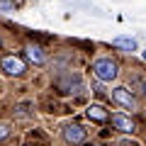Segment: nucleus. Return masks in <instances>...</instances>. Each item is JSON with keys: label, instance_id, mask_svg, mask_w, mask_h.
Returning <instances> with one entry per match:
<instances>
[{"label": "nucleus", "instance_id": "1", "mask_svg": "<svg viewBox=\"0 0 146 146\" xmlns=\"http://www.w3.org/2000/svg\"><path fill=\"white\" fill-rule=\"evenodd\" d=\"M93 76L100 83H112V80H117V76H119V66H117L112 58H98V61L93 63Z\"/></svg>", "mask_w": 146, "mask_h": 146}, {"label": "nucleus", "instance_id": "2", "mask_svg": "<svg viewBox=\"0 0 146 146\" xmlns=\"http://www.w3.org/2000/svg\"><path fill=\"white\" fill-rule=\"evenodd\" d=\"M112 100H115L119 107H124V110H131V112H134V110H139L134 95H131L127 88H115V90H112Z\"/></svg>", "mask_w": 146, "mask_h": 146}, {"label": "nucleus", "instance_id": "3", "mask_svg": "<svg viewBox=\"0 0 146 146\" xmlns=\"http://www.w3.org/2000/svg\"><path fill=\"white\" fill-rule=\"evenodd\" d=\"M83 78L80 76H73V73H68V76H63L61 80H58V90L61 93H83Z\"/></svg>", "mask_w": 146, "mask_h": 146}, {"label": "nucleus", "instance_id": "4", "mask_svg": "<svg viewBox=\"0 0 146 146\" xmlns=\"http://www.w3.org/2000/svg\"><path fill=\"white\" fill-rule=\"evenodd\" d=\"M0 66H3V71H5L7 76H25V71H27L25 61H22L20 56H5Z\"/></svg>", "mask_w": 146, "mask_h": 146}, {"label": "nucleus", "instance_id": "5", "mask_svg": "<svg viewBox=\"0 0 146 146\" xmlns=\"http://www.w3.org/2000/svg\"><path fill=\"white\" fill-rule=\"evenodd\" d=\"M112 127H115V129H119V131H124V134H134V131H136L134 119H131V117H127V115H122V112L112 115Z\"/></svg>", "mask_w": 146, "mask_h": 146}, {"label": "nucleus", "instance_id": "6", "mask_svg": "<svg viewBox=\"0 0 146 146\" xmlns=\"http://www.w3.org/2000/svg\"><path fill=\"white\" fill-rule=\"evenodd\" d=\"M63 139H66V144H83L85 141V129L80 124H68L63 129Z\"/></svg>", "mask_w": 146, "mask_h": 146}, {"label": "nucleus", "instance_id": "7", "mask_svg": "<svg viewBox=\"0 0 146 146\" xmlns=\"http://www.w3.org/2000/svg\"><path fill=\"white\" fill-rule=\"evenodd\" d=\"M25 56L29 58L32 63H36V66L46 63V54H44V49L39 46V44H27L25 46Z\"/></svg>", "mask_w": 146, "mask_h": 146}, {"label": "nucleus", "instance_id": "8", "mask_svg": "<svg viewBox=\"0 0 146 146\" xmlns=\"http://www.w3.org/2000/svg\"><path fill=\"white\" fill-rule=\"evenodd\" d=\"M85 117H88V119H93V122H107V119H110L107 110H105L102 105H88Z\"/></svg>", "mask_w": 146, "mask_h": 146}, {"label": "nucleus", "instance_id": "9", "mask_svg": "<svg viewBox=\"0 0 146 146\" xmlns=\"http://www.w3.org/2000/svg\"><path fill=\"white\" fill-rule=\"evenodd\" d=\"M112 46L122 49V51H136V39H131V36H115Z\"/></svg>", "mask_w": 146, "mask_h": 146}, {"label": "nucleus", "instance_id": "10", "mask_svg": "<svg viewBox=\"0 0 146 146\" xmlns=\"http://www.w3.org/2000/svg\"><path fill=\"white\" fill-rule=\"evenodd\" d=\"M17 112H15V117H20V119H27V117L32 115V105L29 102H22V105H17Z\"/></svg>", "mask_w": 146, "mask_h": 146}, {"label": "nucleus", "instance_id": "11", "mask_svg": "<svg viewBox=\"0 0 146 146\" xmlns=\"http://www.w3.org/2000/svg\"><path fill=\"white\" fill-rule=\"evenodd\" d=\"M15 7V0H0V10H12Z\"/></svg>", "mask_w": 146, "mask_h": 146}, {"label": "nucleus", "instance_id": "12", "mask_svg": "<svg viewBox=\"0 0 146 146\" xmlns=\"http://www.w3.org/2000/svg\"><path fill=\"white\" fill-rule=\"evenodd\" d=\"M7 134H10V124H3L0 122V139H5Z\"/></svg>", "mask_w": 146, "mask_h": 146}, {"label": "nucleus", "instance_id": "13", "mask_svg": "<svg viewBox=\"0 0 146 146\" xmlns=\"http://www.w3.org/2000/svg\"><path fill=\"white\" fill-rule=\"evenodd\" d=\"M119 146H139L136 141H119Z\"/></svg>", "mask_w": 146, "mask_h": 146}, {"label": "nucleus", "instance_id": "14", "mask_svg": "<svg viewBox=\"0 0 146 146\" xmlns=\"http://www.w3.org/2000/svg\"><path fill=\"white\" fill-rule=\"evenodd\" d=\"M144 95H146V83H144Z\"/></svg>", "mask_w": 146, "mask_h": 146}, {"label": "nucleus", "instance_id": "15", "mask_svg": "<svg viewBox=\"0 0 146 146\" xmlns=\"http://www.w3.org/2000/svg\"><path fill=\"white\" fill-rule=\"evenodd\" d=\"M141 56H144V58H146V51H144V54H141Z\"/></svg>", "mask_w": 146, "mask_h": 146}]
</instances>
